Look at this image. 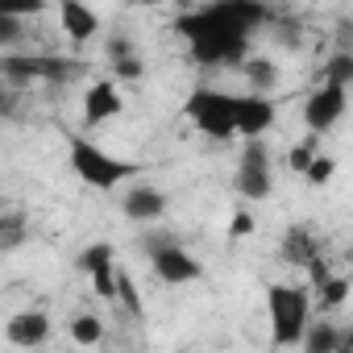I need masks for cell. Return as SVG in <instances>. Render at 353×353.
<instances>
[{
	"label": "cell",
	"mask_w": 353,
	"mask_h": 353,
	"mask_svg": "<svg viewBox=\"0 0 353 353\" xmlns=\"http://www.w3.org/2000/svg\"><path fill=\"white\" fill-rule=\"evenodd\" d=\"M174 30L188 38L192 63H200V67H237L250 54V38L229 30L225 21H216L208 9L183 13L179 21H174Z\"/></svg>",
	"instance_id": "cell-1"
},
{
	"label": "cell",
	"mask_w": 353,
	"mask_h": 353,
	"mask_svg": "<svg viewBox=\"0 0 353 353\" xmlns=\"http://www.w3.org/2000/svg\"><path fill=\"white\" fill-rule=\"evenodd\" d=\"M67 158H71V170L92 192H112V188H121V183L141 174V162L117 158L104 145H96V141H88L83 133H71V129H67Z\"/></svg>",
	"instance_id": "cell-2"
},
{
	"label": "cell",
	"mask_w": 353,
	"mask_h": 353,
	"mask_svg": "<svg viewBox=\"0 0 353 353\" xmlns=\"http://www.w3.org/2000/svg\"><path fill=\"white\" fill-rule=\"evenodd\" d=\"M266 316H270V345L274 349H299V336L312 320V299L303 287L270 283L266 287Z\"/></svg>",
	"instance_id": "cell-3"
},
{
	"label": "cell",
	"mask_w": 353,
	"mask_h": 353,
	"mask_svg": "<svg viewBox=\"0 0 353 353\" xmlns=\"http://www.w3.org/2000/svg\"><path fill=\"white\" fill-rule=\"evenodd\" d=\"M83 75V63L71 54H0V79H9L13 88L30 83H71Z\"/></svg>",
	"instance_id": "cell-4"
},
{
	"label": "cell",
	"mask_w": 353,
	"mask_h": 353,
	"mask_svg": "<svg viewBox=\"0 0 353 353\" xmlns=\"http://www.w3.org/2000/svg\"><path fill=\"white\" fill-rule=\"evenodd\" d=\"M183 117L212 141H229L233 133V92H221L212 83H200L188 100H183Z\"/></svg>",
	"instance_id": "cell-5"
},
{
	"label": "cell",
	"mask_w": 353,
	"mask_h": 353,
	"mask_svg": "<svg viewBox=\"0 0 353 353\" xmlns=\"http://www.w3.org/2000/svg\"><path fill=\"white\" fill-rule=\"evenodd\" d=\"M237 196L262 204L270 196V150L262 137H245L241 162H237Z\"/></svg>",
	"instance_id": "cell-6"
},
{
	"label": "cell",
	"mask_w": 353,
	"mask_h": 353,
	"mask_svg": "<svg viewBox=\"0 0 353 353\" xmlns=\"http://www.w3.org/2000/svg\"><path fill=\"white\" fill-rule=\"evenodd\" d=\"M150 270H154V279L158 283H166V287H183V283H196L200 274H204V266L188 254V245L183 241H166V245H154L150 254Z\"/></svg>",
	"instance_id": "cell-7"
},
{
	"label": "cell",
	"mask_w": 353,
	"mask_h": 353,
	"mask_svg": "<svg viewBox=\"0 0 353 353\" xmlns=\"http://www.w3.org/2000/svg\"><path fill=\"white\" fill-rule=\"evenodd\" d=\"M274 117H279L274 96H262V92L233 96V133L237 137H266V129L274 125Z\"/></svg>",
	"instance_id": "cell-8"
},
{
	"label": "cell",
	"mask_w": 353,
	"mask_h": 353,
	"mask_svg": "<svg viewBox=\"0 0 353 353\" xmlns=\"http://www.w3.org/2000/svg\"><path fill=\"white\" fill-rule=\"evenodd\" d=\"M208 13H212L216 21H225L229 30L245 34V38H254L262 26H270V21H274V13H270L266 0H212Z\"/></svg>",
	"instance_id": "cell-9"
},
{
	"label": "cell",
	"mask_w": 353,
	"mask_h": 353,
	"mask_svg": "<svg viewBox=\"0 0 353 353\" xmlns=\"http://www.w3.org/2000/svg\"><path fill=\"white\" fill-rule=\"evenodd\" d=\"M345 104H349L345 100V88L320 79V88L303 100V125H307V133H328L345 117Z\"/></svg>",
	"instance_id": "cell-10"
},
{
	"label": "cell",
	"mask_w": 353,
	"mask_h": 353,
	"mask_svg": "<svg viewBox=\"0 0 353 353\" xmlns=\"http://www.w3.org/2000/svg\"><path fill=\"white\" fill-rule=\"evenodd\" d=\"M59 26L75 46H83L88 38L100 34V13L92 5H83V0H59Z\"/></svg>",
	"instance_id": "cell-11"
},
{
	"label": "cell",
	"mask_w": 353,
	"mask_h": 353,
	"mask_svg": "<svg viewBox=\"0 0 353 353\" xmlns=\"http://www.w3.org/2000/svg\"><path fill=\"white\" fill-rule=\"evenodd\" d=\"M121 108H125V100H121L117 83L112 79H96L88 88V96H83V125H104V121L121 117Z\"/></svg>",
	"instance_id": "cell-12"
},
{
	"label": "cell",
	"mask_w": 353,
	"mask_h": 353,
	"mask_svg": "<svg viewBox=\"0 0 353 353\" xmlns=\"http://www.w3.org/2000/svg\"><path fill=\"white\" fill-rule=\"evenodd\" d=\"M121 212L137 225H158L166 216V196L158 188H129L121 196Z\"/></svg>",
	"instance_id": "cell-13"
},
{
	"label": "cell",
	"mask_w": 353,
	"mask_h": 353,
	"mask_svg": "<svg viewBox=\"0 0 353 353\" xmlns=\"http://www.w3.org/2000/svg\"><path fill=\"white\" fill-rule=\"evenodd\" d=\"M46 336H50V316L46 312H17V316H9V324H5V341L9 345H46Z\"/></svg>",
	"instance_id": "cell-14"
},
{
	"label": "cell",
	"mask_w": 353,
	"mask_h": 353,
	"mask_svg": "<svg viewBox=\"0 0 353 353\" xmlns=\"http://www.w3.org/2000/svg\"><path fill=\"white\" fill-rule=\"evenodd\" d=\"M316 254H320V237H316L307 225H291V229L283 233V241H279V258L291 262V266H307Z\"/></svg>",
	"instance_id": "cell-15"
},
{
	"label": "cell",
	"mask_w": 353,
	"mask_h": 353,
	"mask_svg": "<svg viewBox=\"0 0 353 353\" xmlns=\"http://www.w3.org/2000/svg\"><path fill=\"white\" fill-rule=\"evenodd\" d=\"M349 345V332H341L332 320H307L303 336H299V349L307 353H341Z\"/></svg>",
	"instance_id": "cell-16"
},
{
	"label": "cell",
	"mask_w": 353,
	"mask_h": 353,
	"mask_svg": "<svg viewBox=\"0 0 353 353\" xmlns=\"http://www.w3.org/2000/svg\"><path fill=\"white\" fill-rule=\"evenodd\" d=\"M237 67L245 71V79H250V92H262V96H270V92L279 88V63H274V59H266V54H254V59H241Z\"/></svg>",
	"instance_id": "cell-17"
},
{
	"label": "cell",
	"mask_w": 353,
	"mask_h": 353,
	"mask_svg": "<svg viewBox=\"0 0 353 353\" xmlns=\"http://www.w3.org/2000/svg\"><path fill=\"white\" fill-rule=\"evenodd\" d=\"M30 241V221L26 212H5L0 216V254H13Z\"/></svg>",
	"instance_id": "cell-18"
},
{
	"label": "cell",
	"mask_w": 353,
	"mask_h": 353,
	"mask_svg": "<svg viewBox=\"0 0 353 353\" xmlns=\"http://www.w3.org/2000/svg\"><path fill=\"white\" fill-rule=\"evenodd\" d=\"M112 299H117L129 316H141V295H137V283H133V274H129L125 266H117V274H112Z\"/></svg>",
	"instance_id": "cell-19"
},
{
	"label": "cell",
	"mask_w": 353,
	"mask_h": 353,
	"mask_svg": "<svg viewBox=\"0 0 353 353\" xmlns=\"http://www.w3.org/2000/svg\"><path fill=\"white\" fill-rule=\"evenodd\" d=\"M320 79L349 88V83H353V50H332V54L324 59V71H320Z\"/></svg>",
	"instance_id": "cell-20"
},
{
	"label": "cell",
	"mask_w": 353,
	"mask_h": 353,
	"mask_svg": "<svg viewBox=\"0 0 353 353\" xmlns=\"http://www.w3.org/2000/svg\"><path fill=\"white\" fill-rule=\"evenodd\" d=\"M108 262H117L112 241H92V245H83L79 258H75V266H79L83 274H92V270H100V266H108Z\"/></svg>",
	"instance_id": "cell-21"
},
{
	"label": "cell",
	"mask_w": 353,
	"mask_h": 353,
	"mask_svg": "<svg viewBox=\"0 0 353 353\" xmlns=\"http://www.w3.org/2000/svg\"><path fill=\"white\" fill-rule=\"evenodd\" d=\"M349 287H353V283H349L345 274H328V279L316 287V291H320V312H336V307L349 299Z\"/></svg>",
	"instance_id": "cell-22"
},
{
	"label": "cell",
	"mask_w": 353,
	"mask_h": 353,
	"mask_svg": "<svg viewBox=\"0 0 353 353\" xmlns=\"http://www.w3.org/2000/svg\"><path fill=\"white\" fill-rule=\"evenodd\" d=\"M71 341H75V345H100V341H104V320L92 316V312H88V316H75V320H71Z\"/></svg>",
	"instance_id": "cell-23"
},
{
	"label": "cell",
	"mask_w": 353,
	"mask_h": 353,
	"mask_svg": "<svg viewBox=\"0 0 353 353\" xmlns=\"http://www.w3.org/2000/svg\"><path fill=\"white\" fill-rule=\"evenodd\" d=\"M332 170H336V162H332L328 154H312V162L303 166V174H299V179H303L307 188H324V183L332 179Z\"/></svg>",
	"instance_id": "cell-24"
},
{
	"label": "cell",
	"mask_w": 353,
	"mask_h": 353,
	"mask_svg": "<svg viewBox=\"0 0 353 353\" xmlns=\"http://www.w3.org/2000/svg\"><path fill=\"white\" fill-rule=\"evenodd\" d=\"M108 67H112V75H117L121 83H137V79L145 75V63H141V54H125V59H112Z\"/></svg>",
	"instance_id": "cell-25"
},
{
	"label": "cell",
	"mask_w": 353,
	"mask_h": 353,
	"mask_svg": "<svg viewBox=\"0 0 353 353\" xmlns=\"http://www.w3.org/2000/svg\"><path fill=\"white\" fill-rule=\"evenodd\" d=\"M0 13H9V17H38L46 13V0H0Z\"/></svg>",
	"instance_id": "cell-26"
},
{
	"label": "cell",
	"mask_w": 353,
	"mask_h": 353,
	"mask_svg": "<svg viewBox=\"0 0 353 353\" xmlns=\"http://www.w3.org/2000/svg\"><path fill=\"white\" fill-rule=\"evenodd\" d=\"M312 154H316V133H312L307 141H299V145H291V154H287V166H291L295 174H303V166L312 162Z\"/></svg>",
	"instance_id": "cell-27"
},
{
	"label": "cell",
	"mask_w": 353,
	"mask_h": 353,
	"mask_svg": "<svg viewBox=\"0 0 353 353\" xmlns=\"http://www.w3.org/2000/svg\"><path fill=\"white\" fill-rule=\"evenodd\" d=\"M17 42H21V17L0 13V50H5V46H17Z\"/></svg>",
	"instance_id": "cell-28"
},
{
	"label": "cell",
	"mask_w": 353,
	"mask_h": 353,
	"mask_svg": "<svg viewBox=\"0 0 353 353\" xmlns=\"http://www.w3.org/2000/svg\"><path fill=\"white\" fill-rule=\"evenodd\" d=\"M17 92H21V88H13L9 79H0V121H9V117L17 112Z\"/></svg>",
	"instance_id": "cell-29"
},
{
	"label": "cell",
	"mask_w": 353,
	"mask_h": 353,
	"mask_svg": "<svg viewBox=\"0 0 353 353\" xmlns=\"http://www.w3.org/2000/svg\"><path fill=\"white\" fill-rule=\"evenodd\" d=\"M229 233H233V237H250V233H254V212H250V208H237Z\"/></svg>",
	"instance_id": "cell-30"
},
{
	"label": "cell",
	"mask_w": 353,
	"mask_h": 353,
	"mask_svg": "<svg viewBox=\"0 0 353 353\" xmlns=\"http://www.w3.org/2000/svg\"><path fill=\"white\" fill-rule=\"evenodd\" d=\"M125 54H137V46H133L125 34H112V38H108V63H112V59H125Z\"/></svg>",
	"instance_id": "cell-31"
},
{
	"label": "cell",
	"mask_w": 353,
	"mask_h": 353,
	"mask_svg": "<svg viewBox=\"0 0 353 353\" xmlns=\"http://www.w3.org/2000/svg\"><path fill=\"white\" fill-rule=\"evenodd\" d=\"M279 42L295 46V42H299V30H295V26H279Z\"/></svg>",
	"instance_id": "cell-32"
},
{
	"label": "cell",
	"mask_w": 353,
	"mask_h": 353,
	"mask_svg": "<svg viewBox=\"0 0 353 353\" xmlns=\"http://www.w3.org/2000/svg\"><path fill=\"white\" fill-rule=\"evenodd\" d=\"M133 5H145V9H154V5H170V0H133Z\"/></svg>",
	"instance_id": "cell-33"
}]
</instances>
